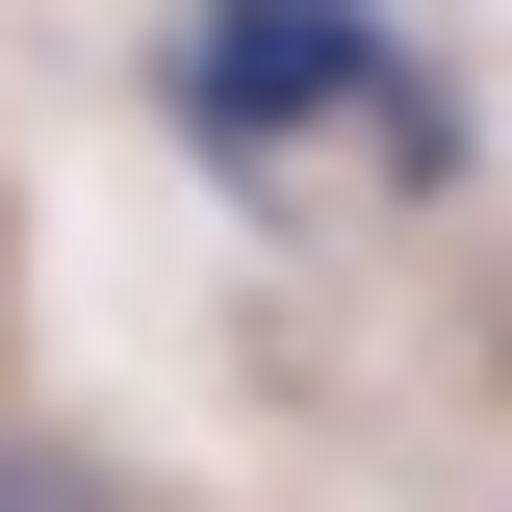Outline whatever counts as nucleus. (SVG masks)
Listing matches in <instances>:
<instances>
[{
	"instance_id": "1",
	"label": "nucleus",
	"mask_w": 512,
	"mask_h": 512,
	"mask_svg": "<svg viewBox=\"0 0 512 512\" xmlns=\"http://www.w3.org/2000/svg\"><path fill=\"white\" fill-rule=\"evenodd\" d=\"M154 128H180V154H308V128H359V154L436 180L461 77L410 52L384 0H180V26H154Z\"/></svg>"
}]
</instances>
